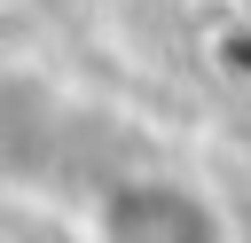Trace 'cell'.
<instances>
[{"mask_svg":"<svg viewBox=\"0 0 251 243\" xmlns=\"http://www.w3.org/2000/svg\"><path fill=\"white\" fill-rule=\"evenodd\" d=\"M94 243H227V219L188 180H118L94 212Z\"/></svg>","mask_w":251,"mask_h":243,"instance_id":"obj_1","label":"cell"}]
</instances>
